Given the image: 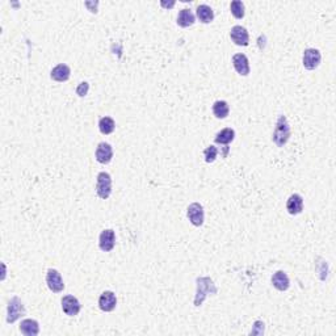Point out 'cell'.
I'll list each match as a JSON object with an SVG mask.
<instances>
[{
    "label": "cell",
    "mask_w": 336,
    "mask_h": 336,
    "mask_svg": "<svg viewBox=\"0 0 336 336\" xmlns=\"http://www.w3.org/2000/svg\"><path fill=\"white\" fill-rule=\"evenodd\" d=\"M291 138V126L285 116H280L277 123H276L275 130H273V137L272 141L275 142L277 147H284L287 145V142Z\"/></svg>",
    "instance_id": "cell-1"
},
{
    "label": "cell",
    "mask_w": 336,
    "mask_h": 336,
    "mask_svg": "<svg viewBox=\"0 0 336 336\" xmlns=\"http://www.w3.org/2000/svg\"><path fill=\"white\" fill-rule=\"evenodd\" d=\"M196 283H197V293L195 298V306L199 307L203 305L208 294H217V288L210 277H199L196 280Z\"/></svg>",
    "instance_id": "cell-2"
},
{
    "label": "cell",
    "mask_w": 336,
    "mask_h": 336,
    "mask_svg": "<svg viewBox=\"0 0 336 336\" xmlns=\"http://www.w3.org/2000/svg\"><path fill=\"white\" fill-rule=\"evenodd\" d=\"M96 193L101 200L109 199L112 193V177L108 172H100L97 175Z\"/></svg>",
    "instance_id": "cell-3"
},
{
    "label": "cell",
    "mask_w": 336,
    "mask_h": 336,
    "mask_svg": "<svg viewBox=\"0 0 336 336\" xmlns=\"http://www.w3.org/2000/svg\"><path fill=\"white\" fill-rule=\"evenodd\" d=\"M7 322L8 323H15L20 317L25 314V306L19 297H13L11 301L8 302L7 307Z\"/></svg>",
    "instance_id": "cell-4"
},
{
    "label": "cell",
    "mask_w": 336,
    "mask_h": 336,
    "mask_svg": "<svg viewBox=\"0 0 336 336\" xmlns=\"http://www.w3.org/2000/svg\"><path fill=\"white\" fill-rule=\"evenodd\" d=\"M46 284H47V288L53 293H61L65 289V284H63L61 273L57 269H53V268L49 269L47 273H46Z\"/></svg>",
    "instance_id": "cell-5"
},
{
    "label": "cell",
    "mask_w": 336,
    "mask_h": 336,
    "mask_svg": "<svg viewBox=\"0 0 336 336\" xmlns=\"http://www.w3.org/2000/svg\"><path fill=\"white\" fill-rule=\"evenodd\" d=\"M187 215L193 226H196V227L203 226L204 219H205V213H204V208L201 204L199 203L191 204V205L188 207Z\"/></svg>",
    "instance_id": "cell-6"
},
{
    "label": "cell",
    "mask_w": 336,
    "mask_h": 336,
    "mask_svg": "<svg viewBox=\"0 0 336 336\" xmlns=\"http://www.w3.org/2000/svg\"><path fill=\"white\" fill-rule=\"evenodd\" d=\"M82 309V305L81 302L78 301L77 297H74V295H65V297L62 298V310L65 311L66 315H69V317H75V315H78L79 314V311H81Z\"/></svg>",
    "instance_id": "cell-7"
},
{
    "label": "cell",
    "mask_w": 336,
    "mask_h": 336,
    "mask_svg": "<svg viewBox=\"0 0 336 336\" xmlns=\"http://www.w3.org/2000/svg\"><path fill=\"white\" fill-rule=\"evenodd\" d=\"M230 39L238 46H249L250 43L249 32H247V29L245 27H242V25H235V27L231 28Z\"/></svg>",
    "instance_id": "cell-8"
},
{
    "label": "cell",
    "mask_w": 336,
    "mask_h": 336,
    "mask_svg": "<svg viewBox=\"0 0 336 336\" xmlns=\"http://www.w3.org/2000/svg\"><path fill=\"white\" fill-rule=\"evenodd\" d=\"M321 51L317 49H306L303 53V66L307 70H315L321 65Z\"/></svg>",
    "instance_id": "cell-9"
},
{
    "label": "cell",
    "mask_w": 336,
    "mask_h": 336,
    "mask_svg": "<svg viewBox=\"0 0 336 336\" xmlns=\"http://www.w3.org/2000/svg\"><path fill=\"white\" fill-rule=\"evenodd\" d=\"M116 245V233L112 229L104 230L103 233L100 234L99 238V247L101 251L111 252L115 249Z\"/></svg>",
    "instance_id": "cell-10"
},
{
    "label": "cell",
    "mask_w": 336,
    "mask_h": 336,
    "mask_svg": "<svg viewBox=\"0 0 336 336\" xmlns=\"http://www.w3.org/2000/svg\"><path fill=\"white\" fill-rule=\"evenodd\" d=\"M95 158L96 161L101 163V165H108L112 161V158H113V149H112V146L109 143H105V142L99 143L97 147H96Z\"/></svg>",
    "instance_id": "cell-11"
},
{
    "label": "cell",
    "mask_w": 336,
    "mask_h": 336,
    "mask_svg": "<svg viewBox=\"0 0 336 336\" xmlns=\"http://www.w3.org/2000/svg\"><path fill=\"white\" fill-rule=\"evenodd\" d=\"M117 305V298L116 294L111 291H105L99 298V307L100 310H103L105 313H111L116 309Z\"/></svg>",
    "instance_id": "cell-12"
},
{
    "label": "cell",
    "mask_w": 336,
    "mask_h": 336,
    "mask_svg": "<svg viewBox=\"0 0 336 336\" xmlns=\"http://www.w3.org/2000/svg\"><path fill=\"white\" fill-rule=\"evenodd\" d=\"M233 65L235 71L242 77H247L250 74V62L245 54H235L233 57Z\"/></svg>",
    "instance_id": "cell-13"
},
{
    "label": "cell",
    "mask_w": 336,
    "mask_h": 336,
    "mask_svg": "<svg viewBox=\"0 0 336 336\" xmlns=\"http://www.w3.org/2000/svg\"><path fill=\"white\" fill-rule=\"evenodd\" d=\"M70 75H71V70L67 65L65 63H61V65L55 66L51 73H50V78L53 79L54 82H59V83H63V82L69 81Z\"/></svg>",
    "instance_id": "cell-14"
},
{
    "label": "cell",
    "mask_w": 336,
    "mask_h": 336,
    "mask_svg": "<svg viewBox=\"0 0 336 336\" xmlns=\"http://www.w3.org/2000/svg\"><path fill=\"white\" fill-rule=\"evenodd\" d=\"M287 210L288 213L292 214V215H297V214L302 213V210H303V199H302V196L297 195V193L292 195L287 201Z\"/></svg>",
    "instance_id": "cell-15"
},
{
    "label": "cell",
    "mask_w": 336,
    "mask_h": 336,
    "mask_svg": "<svg viewBox=\"0 0 336 336\" xmlns=\"http://www.w3.org/2000/svg\"><path fill=\"white\" fill-rule=\"evenodd\" d=\"M272 284L273 287L280 292H285L289 289L291 287V281H289V277L284 271H277L275 275L272 276Z\"/></svg>",
    "instance_id": "cell-16"
},
{
    "label": "cell",
    "mask_w": 336,
    "mask_h": 336,
    "mask_svg": "<svg viewBox=\"0 0 336 336\" xmlns=\"http://www.w3.org/2000/svg\"><path fill=\"white\" fill-rule=\"evenodd\" d=\"M20 331L25 336H36L40 333L39 322L35 319H24L20 325Z\"/></svg>",
    "instance_id": "cell-17"
},
{
    "label": "cell",
    "mask_w": 336,
    "mask_h": 336,
    "mask_svg": "<svg viewBox=\"0 0 336 336\" xmlns=\"http://www.w3.org/2000/svg\"><path fill=\"white\" fill-rule=\"evenodd\" d=\"M196 21L195 15L192 13L191 9L188 8H184L181 11L179 12V16H177V25L181 28H188L192 27Z\"/></svg>",
    "instance_id": "cell-18"
},
{
    "label": "cell",
    "mask_w": 336,
    "mask_h": 336,
    "mask_svg": "<svg viewBox=\"0 0 336 336\" xmlns=\"http://www.w3.org/2000/svg\"><path fill=\"white\" fill-rule=\"evenodd\" d=\"M196 13H197V17L203 24H209L214 20V12L213 9L207 5V4H201L196 9Z\"/></svg>",
    "instance_id": "cell-19"
},
{
    "label": "cell",
    "mask_w": 336,
    "mask_h": 336,
    "mask_svg": "<svg viewBox=\"0 0 336 336\" xmlns=\"http://www.w3.org/2000/svg\"><path fill=\"white\" fill-rule=\"evenodd\" d=\"M234 138H235V131L231 127H226L215 135L214 142L218 145H229L234 141Z\"/></svg>",
    "instance_id": "cell-20"
},
{
    "label": "cell",
    "mask_w": 336,
    "mask_h": 336,
    "mask_svg": "<svg viewBox=\"0 0 336 336\" xmlns=\"http://www.w3.org/2000/svg\"><path fill=\"white\" fill-rule=\"evenodd\" d=\"M213 113L217 119H226L230 113L229 104L223 100H218L213 104Z\"/></svg>",
    "instance_id": "cell-21"
},
{
    "label": "cell",
    "mask_w": 336,
    "mask_h": 336,
    "mask_svg": "<svg viewBox=\"0 0 336 336\" xmlns=\"http://www.w3.org/2000/svg\"><path fill=\"white\" fill-rule=\"evenodd\" d=\"M99 129L100 131H101V134H104V135L112 134L116 129L115 120L111 119V117H103V119H100Z\"/></svg>",
    "instance_id": "cell-22"
},
{
    "label": "cell",
    "mask_w": 336,
    "mask_h": 336,
    "mask_svg": "<svg viewBox=\"0 0 336 336\" xmlns=\"http://www.w3.org/2000/svg\"><path fill=\"white\" fill-rule=\"evenodd\" d=\"M230 9H231V13L234 15V17H237V19H243L245 17V4L241 0H234V1H231Z\"/></svg>",
    "instance_id": "cell-23"
},
{
    "label": "cell",
    "mask_w": 336,
    "mask_h": 336,
    "mask_svg": "<svg viewBox=\"0 0 336 336\" xmlns=\"http://www.w3.org/2000/svg\"><path fill=\"white\" fill-rule=\"evenodd\" d=\"M218 150L215 146H209L208 149H205L204 151V157H205V162L207 163H213L215 159H217Z\"/></svg>",
    "instance_id": "cell-24"
},
{
    "label": "cell",
    "mask_w": 336,
    "mask_h": 336,
    "mask_svg": "<svg viewBox=\"0 0 336 336\" xmlns=\"http://www.w3.org/2000/svg\"><path fill=\"white\" fill-rule=\"evenodd\" d=\"M88 89H89V84L87 82H82L77 87V95L79 97H84L88 93Z\"/></svg>",
    "instance_id": "cell-25"
}]
</instances>
